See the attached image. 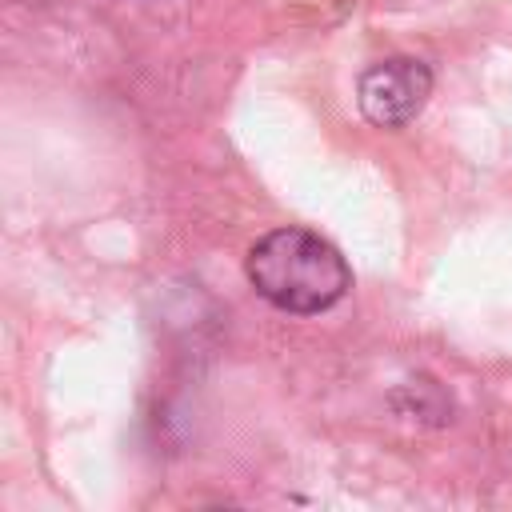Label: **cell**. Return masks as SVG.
<instances>
[{"label":"cell","instance_id":"6da1fadb","mask_svg":"<svg viewBox=\"0 0 512 512\" xmlns=\"http://www.w3.org/2000/svg\"><path fill=\"white\" fill-rule=\"evenodd\" d=\"M248 280L272 308L312 316L344 300L352 272L324 236L308 228H276L248 248Z\"/></svg>","mask_w":512,"mask_h":512},{"label":"cell","instance_id":"7a4b0ae2","mask_svg":"<svg viewBox=\"0 0 512 512\" xmlns=\"http://www.w3.org/2000/svg\"><path fill=\"white\" fill-rule=\"evenodd\" d=\"M432 96V72L416 56H388L360 72L356 104L360 116L376 128H400L408 124Z\"/></svg>","mask_w":512,"mask_h":512}]
</instances>
